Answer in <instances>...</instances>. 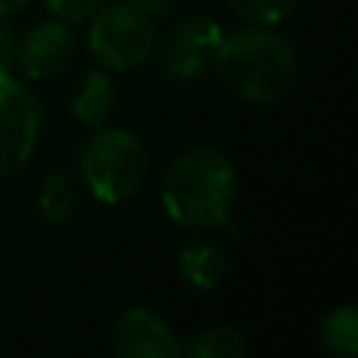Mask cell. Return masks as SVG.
Wrapping results in <instances>:
<instances>
[{"label": "cell", "instance_id": "cell-1", "mask_svg": "<svg viewBox=\"0 0 358 358\" xmlns=\"http://www.w3.org/2000/svg\"><path fill=\"white\" fill-rule=\"evenodd\" d=\"M224 87L249 103L282 101L299 76L296 50L274 25L246 22L221 34L213 64Z\"/></svg>", "mask_w": 358, "mask_h": 358}, {"label": "cell", "instance_id": "cell-6", "mask_svg": "<svg viewBox=\"0 0 358 358\" xmlns=\"http://www.w3.org/2000/svg\"><path fill=\"white\" fill-rule=\"evenodd\" d=\"M224 28L210 14H190L179 20L157 50L159 70L173 81H196L213 64Z\"/></svg>", "mask_w": 358, "mask_h": 358}, {"label": "cell", "instance_id": "cell-16", "mask_svg": "<svg viewBox=\"0 0 358 358\" xmlns=\"http://www.w3.org/2000/svg\"><path fill=\"white\" fill-rule=\"evenodd\" d=\"M14 56H17V31L11 22L0 20V73L14 70Z\"/></svg>", "mask_w": 358, "mask_h": 358}, {"label": "cell", "instance_id": "cell-18", "mask_svg": "<svg viewBox=\"0 0 358 358\" xmlns=\"http://www.w3.org/2000/svg\"><path fill=\"white\" fill-rule=\"evenodd\" d=\"M28 6V0H0V20H8L14 14H20Z\"/></svg>", "mask_w": 358, "mask_h": 358}, {"label": "cell", "instance_id": "cell-9", "mask_svg": "<svg viewBox=\"0 0 358 358\" xmlns=\"http://www.w3.org/2000/svg\"><path fill=\"white\" fill-rule=\"evenodd\" d=\"M115 103H117V90H115L112 73L101 67L84 73L70 92V112L87 129L103 126L112 117Z\"/></svg>", "mask_w": 358, "mask_h": 358}, {"label": "cell", "instance_id": "cell-10", "mask_svg": "<svg viewBox=\"0 0 358 358\" xmlns=\"http://www.w3.org/2000/svg\"><path fill=\"white\" fill-rule=\"evenodd\" d=\"M176 263H179L182 280L199 291H213L227 277V268H229L227 249L210 238H190L179 249Z\"/></svg>", "mask_w": 358, "mask_h": 358}, {"label": "cell", "instance_id": "cell-13", "mask_svg": "<svg viewBox=\"0 0 358 358\" xmlns=\"http://www.w3.org/2000/svg\"><path fill=\"white\" fill-rule=\"evenodd\" d=\"M246 352H249V344L243 333L227 324L201 330L187 344H182V355H190V358H235Z\"/></svg>", "mask_w": 358, "mask_h": 358}, {"label": "cell", "instance_id": "cell-3", "mask_svg": "<svg viewBox=\"0 0 358 358\" xmlns=\"http://www.w3.org/2000/svg\"><path fill=\"white\" fill-rule=\"evenodd\" d=\"M78 173L90 193L106 204L117 207L137 196L148 176L145 143L123 126H98L95 134L78 151Z\"/></svg>", "mask_w": 358, "mask_h": 358}, {"label": "cell", "instance_id": "cell-5", "mask_svg": "<svg viewBox=\"0 0 358 358\" xmlns=\"http://www.w3.org/2000/svg\"><path fill=\"white\" fill-rule=\"evenodd\" d=\"M42 131V103L36 92L11 73H0V176L22 171Z\"/></svg>", "mask_w": 358, "mask_h": 358}, {"label": "cell", "instance_id": "cell-12", "mask_svg": "<svg viewBox=\"0 0 358 358\" xmlns=\"http://www.w3.org/2000/svg\"><path fill=\"white\" fill-rule=\"evenodd\" d=\"M76 210V182L70 176V171L64 168H56L50 171L42 185H39V193H36V213L45 224H53V227H62L70 221Z\"/></svg>", "mask_w": 358, "mask_h": 358}, {"label": "cell", "instance_id": "cell-11", "mask_svg": "<svg viewBox=\"0 0 358 358\" xmlns=\"http://www.w3.org/2000/svg\"><path fill=\"white\" fill-rule=\"evenodd\" d=\"M319 344L333 358H352L358 352V308L352 302L336 305L322 316Z\"/></svg>", "mask_w": 358, "mask_h": 358}, {"label": "cell", "instance_id": "cell-2", "mask_svg": "<svg viewBox=\"0 0 358 358\" xmlns=\"http://www.w3.org/2000/svg\"><path fill=\"white\" fill-rule=\"evenodd\" d=\"M238 196V171L229 154L213 145L187 148L162 173L159 199L168 218L185 229L213 232L229 224Z\"/></svg>", "mask_w": 358, "mask_h": 358}, {"label": "cell", "instance_id": "cell-7", "mask_svg": "<svg viewBox=\"0 0 358 358\" xmlns=\"http://www.w3.org/2000/svg\"><path fill=\"white\" fill-rule=\"evenodd\" d=\"M78 50V36L70 22L53 17V20H39L17 36V56L14 67L22 70L25 78L31 81H48L62 76Z\"/></svg>", "mask_w": 358, "mask_h": 358}, {"label": "cell", "instance_id": "cell-14", "mask_svg": "<svg viewBox=\"0 0 358 358\" xmlns=\"http://www.w3.org/2000/svg\"><path fill=\"white\" fill-rule=\"evenodd\" d=\"M227 3L243 22H257V25H277L285 17H291L299 6V0H227Z\"/></svg>", "mask_w": 358, "mask_h": 358}, {"label": "cell", "instance_id": "cell-15", "mask_svg": "<svg viewBox=\"0 0 358 358\" xmlns=\"http://www.w3.org/2000/svg\"><path fill=\"white\" fill-rule=\"evenodd\" d=\"M106 0H45L48 11L70 25H78V22H87Z\"/></svg>", "mask_w": 358, "mask_h": 358}, {"label": "cell", "instance_id": "cell-17", "mask_svg": "<svg viewBox=\"0 0 358 358\" xmlns=\"http://www.w3.org/2000/svg\"><path fill=\"white\" fill-rule=\"evenodd\" d=\"M123 3L134 6L137 11H143L148 17H159V14L171 11V6H173V0H123Z\"/></svg>", "mask_w": 358, "mask_h": 358}, {"label": "cell", "instance_id": "cell-8", "mask_svg": "<svg viewBox=\"0 0 358 358\" xmlns=\"http://www.w3.org/2000/svg\"><path fill=\"white\" fill-rule=\"evenodd\" d=\"M112 352L117 358H176L182 355V341L173 327L151 308L131 305L126 308L109 333Z\"/></svg>", "mask_w": 358, "mask_h": 358}, {"label": "cell", "instance_id": "cell-4", "mask_svg": "<svg viewBox=\"0 0 358 358\" xmlns=\"http://www.w3.org/2000/svg\"><path fill=\"white\" fill-rule=\"evenodd\" d=\"M87 22L90 56L106 73H129L148 62L157 48V31L151 17L123 0L103 3Z\"/></svg>", "mask_w": 358, "mask_h": 358}]
</instances>
